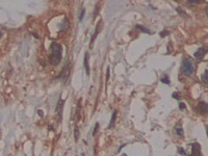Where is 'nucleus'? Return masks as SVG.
Wrapping results in <instances>:
<instances>
[{
	"label": "nucleus",
	"mask_w": 208,
	"mask_h": 156,
	"mask_svg": "<svg viewBox=\"0 0 208 156\" xmlns=\"http://www.w3.org/2000/svg\"><path fill=\"white\" fill-rule=\"evenodd\" d=\"M62 58V46L58 43L53 42L51 44V55H50V64L53 66H57Z\"/></svg>",
	"instance_id": "1"
},
{
	"label": "nucleus",
	"mask_w": 208,
	"mask_h": 156,
	"mask_svg": "<svg viewBox=\"0 0 208 156\" xmlns=\"http://www.w3.org/2000/svg\"><path fill=\"white\" fill-rule=\"evenodd\" d=\"M182 70L184 72L186 75H191V74L195 72V67H194V64L191 62L190 59L188 58H185L183 60V64H182Z\"/></svg>",
	"instance_id": "2"
},
{
	"label": "nucleus",
	"mask_w": 208,
	"mask_h": 156,
	"mask_svg": "<svg viewBox=\"0 0 208 156\" xmlns=\"http://www.w3.org/2000/svg\"><path fill=\"white\" fill-rule=\"evenodd\" d=\"M64 103L65 101L62 99H60L57 102V105H56V114H57V120L62 121V107H64Z\"/></svg>",
	"instance_id": "3"
},
{
	"label": "nucleus",
	"mask_w": 208,
	"mask_h": 156,
	"mask_svg": "<svg viewBox=\"0 0 208 156\" xmlns=\"http://www.w3.org/2000/svg\"><path fill=\"white\" fill-rule=\"evenodd\" d=\"M197 109H198L199 111L203 112V114H208V103L200 102V103L197 105Z\"/></svg>",
	"instance_id": "4"
},
{
	"label": "nucleus",
	"mask_w": 208,
	"mask_h": 156,
	"mask_svg": "<svg viewBox=\"0 0 208 156\" xmlns=\"http://www.w3.org/2000/svg\"><path fill=\"white\" fill-rule=\"evenodd\" d=\"M69 73H70V65H68V66H66L65 68H64V70H62V73L60 74L58 78L66 80V79L68 78V76H69Z\"/></svg>",
	"instance_id": "5"
},
{
	"label": "nucleus",
	"mask_w": 208,
	"mask_h": 156,
	"mask_svg": "<svg viewBox=\"0 0 208 156\" xmlns=\"http://www.w3.org/2000/svg\"><path fill=\"white\" fill-rule=\"evenodd\" d=\"M207 52V50L205 49V48H199L198 49V51L195 53V56L197 57L198 59H202L204 57V55H205V53Z\"/></svg>",
	"instance_id": "6"
},
{
	"label": "nucleus",
	"mask_w": 208,
	"mask_h": 156,
	"mask_svg": "<svg viewBox=\"0 0 208 156\" xmlns=\"http://www.w3.org/2000/svg\"><path fill=\"white\" fill-rule=\"evenodd\" d=\"M100 27H101V20L98 22V24H97V27H96V29H95V32H94V36H93V38L91 39V47H92V46H93L94 41L96 40V38H97V36H98L99 29H100Z\"/></svg>",
	"instance_id": "7"
},
{
	"label": "nucleus",
	"mask_w": 208,
	"mask_h": 156,
	"mask_svg": "<svg viewBox=\"0 0 208 156\" xmlns=\"http://www.w3.org/2000/svg\"><path fill=\"white\" fill-rule=\"evenodd\" d=\"M200 149H201L200 145L197 144V143H195V144L193 145V151H191V154L195 155V156L200 155Z\"/></svg>",
	"instance_id": "8"
},
{
	"label": "nucleus",
	"mask_w": 208,
	"mask_h": 156,
	"mask_svg": "<svg viewBox=\"0 0 208 156\" xmlns=\"http://www.w3.org/2000/svg\"><path fill=\"white\" fill-rule=\"evenodd\" d=\"M84 69L88 75H90V66H89V53L86 52L84 55Z\"/></svg>",
	"instance_id": "9"
},
{
	"label": "nucleus",
	"mask_w": 208,
	"mask_h": 156,
	"mask_svg": "<svg viewBox=\"0 0 208 156\" xmlns=\"http://www.w3.org/2000/svg\"><path fill=\"white\" fill-rule=\"evenodd\" d=\"M116 118H117V111L115 110V111L113 112V116H111V120H110V123H109V126H108V129H111V128L115 127Z\"/></svg>",
	"instance_id": "10"
},
{
	"label": "nucleus",
	"mask_w": 208,
	"mask_h": 156,
	"mask_svg": "<svg viewBox=\"0 0 208 156\" xmlns=\"http://www.w3.org/2000/svg\"><path fill=\"white\" fill-rule=\"evenodd\" d=\"M175 131H176V134L179 135V136H183V129H182V127L180 125H177L176 126V128H175Z\"/></svg>",
	"instance_id": "11"
},
{
	"label": "nucleus",
	"mask_w": 208,
	"mask_h": 156,
	"mask_svg": "<svg viewBox=\"0 0 208 156\" xmlns=\"http://www.w3.org/2000/svg\"><path fill=\"white\" fill-rule=\"evenodd\" d=\"M201 78H202V81H203L205 84H208V70H206V71L204 72Z\"/></svg>",
	"instance_id": "12"
},
{
	"label": "nucleus",
	"mask_w": 208,
	"mask_h": 156,
	"mask_svg": "<svg viewBox=\"0 0 208 156\" xmlns=\"http://www.w3.org/2000/svg\"><path fill=\"white\" fill-rule=\"evenodd\" d=\"M137 29H139L141 31H144V32H146V33H149L150 34L151 33V31L149 30V29H147L146 27H144V26H141V25H137Z\"/></svg>",
	"instance_id": "13"
},
{
	"label": "nucleus",
	"mask_w": 208,
	"mask_h": 156,
	"mask_svg": "<svg viewBox=\"0 0 208 156\" xmlns=\"http://www.w3.org/2000/svg\"><path fill=\"white\" fill-rule=\"evenodd\" d=\"M161 82L162 83H165V84H170V78H169V76L165 75L162 78H161Z\"/></svg>",
	"instance_id": "14"
},
{
	"label": "nucleus",
	"mask_w": 208,
	"mask_h": 156,
	"mask_svg": "<svg viewBox=\"0 0 208 156\" xmlns=\"http://www.w3.org/2000/svg\"><path fill=\"white\" fill-rule=\"evenodd\" d=\"M202 0H187V3L188 4H196V3L201 2Z\"/></svg>",
	"instance_id": "15"
},
{
	"label": "nucleus",
	"mask_w": 208,
	"mask_h": 156,
	"mask_svg": "<svg viewBox=\"0 0 208 156\" xmlns=\"http://www.w3.org/2000/svg\"><path fill=\"white\" fill-rule=\"evenodd\" d=\"M84 14H85V10L82 8L81 13H80V16H79V21H82V19H83V17H84Z\"/></svg>",
	"instance_id": "16"
},
{
	"label": "nucleus",
	"mask_w": 208,
	"mask_h": 156,
	"mask_svg": "<svg viewBox=\"0 0 208 156\" xmlns=\"http://www.w3.org/2000/svg\"><path fill=\"white\" fill-rule=\"evenodd\" d=\"M74 133H75V140H78V137H79V131H78V128H75V130H74Z\"/></svg>",
	"instance_id": "17"
},
{
	"label": "nucleus",
	"mask_w": 208,
	"mask_h": 156,
	"mask_svg": "<svg viewBox=\"0 0 208 156\" xmlns=\"http://www.w3.org/2000/svg\"><path fill=\"white\" fill-rule=\"evenodd\" d=\"M179 107H180L181 110H185V109H186V105H185L184 103H182V102H180L179 103Z\"/></svg>",
	"instance_id": "18"
},
{
	"label": "nucleus",
	"mask_w": 208,
	"mask_h": 156,
	"mask_svg": "<svg viewBox=\"0 0 208 156\" xmlns=\"http://www.w3.org/2000/svg\"><path fill=\"white\" fill-rule=\"evenodd\" d=\"M98 127H99V123H96L95 129H94V131H93V135H96V133H97V130H98Z\"/></svg>",
	"instance_id": "19"
},
{
	"label": "nucleus",
	"mask_w": 208,
	"mask_h": 156,
	"mask_svg": "<svg viewBox=\"0 0 208 156\" xmlns=\"http://www.w3.org/2000/svg\"><path fill=\"white\" fill-rule=\"evenodd\" d=\"M178 152H179L180 154H184V155L186 154V152H185L183 149H182V148H178Z\"/></svg>",
	"instance_id": "20"
},
{
	"label": "nucleus",
	"mask_w": 208,
	"mask_h": 156,
	"mask_svg": "<svg viewBox=\"0 0 208 156\" xmlns=\"http://www.w3.org/2000/svg\"><path fill=\"white\" fill-rule=\"evenodd\" d=\"M62 26H60V29H66V28H68V27H69V26H68V24L66 25V22H65V23H62Z\"/></svg>",
	"instance_id": "21"
},
{
	"label": "nucleus",
	"mask_w": 208,
	"mask_h": 156,
	"mask_svg": "<svg viewBox=\"0 0 208 156\" xmlns=\"http://www.w3.org/2000/svg\"><path fill=\"white\" fill-rule=\"evenodd\" d=\"M173 97H174V98H176V99H180L179 95H178L177 93H174V94H173Z\"/></svg>",
	"instance_id": "22"
},
{
	"label": "nucleus",
	"mask_w": 208,
	"mask_h": 156,
	"mask_svg": "<svg viewBox=\"0 0 208 156\" xmlns=\"http://www.w3.org/2000/svg\"><path fill=\"white\" fill-rule=\"evenodd\" d=\"M167 33H169L167 31H162V32H161V37L163 38V37H165V34L167 36Z\"/></svg>",
	"instance_id": "23"
},
{
	"label": "nucleus",
	"mask_w": 208,
	"mask_h": 156,
	"mask_svg": "<svg viewBox=\"0 0 208 156\" xmlns=\"http://www.w3.org/2000/svg\"><path fill=\"white\" fill-rule=\"evenodd\" d=\"M206 14H207V15H208V6H207V7H206Z\"/></svg>",
	"instance_id": "24"
}]
</instances>
